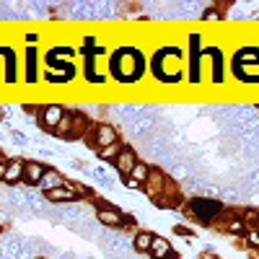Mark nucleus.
<instances>
[{
    "label": "nucleus",
    "instance_id": "f257e3e1",
    "mask_svg": "<svg viewBox=\"0 0 259 259\" xmlns=\"http://www.w3.org/2000/svg\"><path fill=\"white\" fill-rule=\"evenodd\" d=\"M106 70L109 75L122 83V85H133L140 83L145 70H148V57L143 55L140 47L135 45H119L117 50L109 52V60H106Z\"/></svg>",
    "mask_w": 259,
    "mask_h": 259
},
{
    "label": "nucleus",
    "instance_id": "f03ea898",
    "mask_svg": "<svg viewBox=\"0 0 259 259\" xmlns=\"http://www.w3.org/2000/svg\"><path fill=\"white\" fill-rule=\"evenodd\" d=\"M150 65V73L153 78L163 85H174L182 83L184 78V68H187V60H184V50L179 45H161L148 60Z\"/></svg>",
    "mask_w": 259,
    "mask_h": 259
},
{
    "label": "nucleus",
    "instance_id": "7ed1b4c3",
    "mask_svg": "<svg viewBox=\"0 0 259 259\" xmlns=\"http://www.w3.org/2000/svg\"><path fill=\"white\" fill-rule=\"evenodd\" d=\"M187 83L189 85H200L202 80V34L192 31L187 36Z\"/></svg>",
    "mask_w": 259,
    "mask_h": 259
},
{
    "label": "nucleus",
    "instance_id": "20e7f679",
    "mask_svg": "<svg viewBox=\"0 0 259 259\" xmlns=\"http://www.w3.org/2000/svg\"><path fill=\"white\" fill-rule=\"evenodd\" d=\"M85 145L99 150V148H106L112 143H119V127L112 124V122H91L89 133H85Z\"/></svg>",
    "mask_w": 259,
    "mask_h": 259
},
{
    "label": "nucleus",
    "instance_id": "39448f33",
    "mask_svg": "<svg viewBox=\"0 0 259 259\" xmlns=\"http://www.w3.org/2000/svg\"><path fill=\"white\" fill-rule=\"evenodd\" d=\"M205 60H210V83L212 85H223V80H226V62H228L223 47L221 45L205 47L202 50V65H205Z\"/></svg>",
    "mask_w": 259,
    "mask_h": 259
},
{
    "label": "nucleus",
    "instance_id": "423d86ee",
    "mask_svg": "<svg viewBox=\"0 0 259 259\" xmlns=\"http://www.w3.org/2000/svg\"><path fill=\"white\" fill-rule=\"evenodd\" d=\"M65 106L57 104V101H47V104H39V109H36V122H39V130H45V133L55 135V130L60 124V119L65 117Z\"/></svg>",
    "mask_w": 259,
    "mask_h": 259
},
{
    "label": "nucleus",
    "instance_id": "0eeeda50",
    "mask_svg": "<svg viewBox=\"0 0 259 259\" xmlns=\"http://www.w3.org/2000/svg\"><path fill=\"white\" fill-rule=\"evenodd\" d=\"M140 161V156H138V150H135V145H122V150H119V156L114 158V163H112V168L117 171V174L122 177V179H127L130 174H133V168H135V163Z\"/></svg>",
    "mask_w": 259,
    "mask_h": 259
},
{
    "label": "nucleus",
    "instance_id": "6e6552de",
    "mask_svg": "<svg viewBox=\"0 0 259 259\" xmlns=\"http://www.w3.org/2000/svg\"><path fill=\"white\" fill-rule=\"evenodd\" d=\"M0 57L6 60L3 62V78H6L8 85H13L18 80V55H16V50L11 45H3L0 47Z\"/></svg>",
    "mask_w": 259,
    "mask_h": 259
},
{
    "label": "nucleus",
    "instance_id": "1a4fd4ad",
    "mask_svg": "<svg viewBox=\"0 0 259 259\" xmlns=\"http://www.w3.org/2000/svg\"><path fill=\"white\" fill-rule=\"evenodd\" d=\"M24 78L29 85H34L39 80V50L36 47L24 50Z\"/></svg>",
    "mask_w": 259,
    "mask_h": 259
},
{
    "label": "nucleus",
    "instance_id": "9d476101",
    "mask_svg": "<svg viewBox=\"0 0 259 259\" xmlns=\"http://www.w3.org/2000/svg\"><path fill=\"white\" fill-rule=\"evenodd\" d=\"M45 65H47V70H50V73H62V75H70V78H75V73H78L75 62L62 60V57L52 55L50 50H47V55H45Z\"/></svg>",
    "mask_w": 259,
    "mask_h": 259
},
{
    "label": "nucleus",
    "instance_id": "9b49d317",
    "mask_svg": "<svg viewBox=\"0 0 259 259\" xmlns=\"http://www.w3.org/2000/svg\"><path fill=\"white\" fill-rule=\"evenodd\" d=\"M47 168H50L47 163L29 158V161H26V166H24V184H26V187H39L41 177L47 174Z\"/></svg>",
    "mask_w": 259,
    "mask_h": 259
},
{
    "label": "nucleus",
    "instance_id": "f8f14e48",
    "mask_svg": "<svg viewBox=\"0 0 259 259\" xmlns=\"http://www.w3.org/2000/svg\"><path fill=\"white\" fill-rule=\"evenodd\" d=\"M228 65H231V73H233V78L239 80V83H244V85H256V83H259V68L239 65V62H233V60H228Z\"/></svg>",
    "mask_w": 259,
    "mask_h": 259
},
{
    "label": "nucleus",
    "instance_id": "ddd939ff",
    "mask_svg": "<svg viewBox=\"0 0 259 259\" xmlns=\"http://www.w3.org/2000/svg\"><path fill=\"white\" fill-rule=\"evenodd\" d=\"M24 166H26V158H8L6 161V177L3 182L16 187V184H24Z\"/></svg>",
    "mask_w": 259,
    "mask_h": 259
},
{
    "label": "nucleus",
    "instance_id": "4468645a",
    "mask_svg": "<svg viewBox=\"0 0 259 259\" xmlns=\"http://www.w3.org/2000/svg\"><path fill=\"white\" fill-rule=\"evenodd\" d=\"M233 62H239V65H249V68H259V45H244L233 52L231 57Z\"/></svg>",
    "mask_w": 259,
    "mask_h": 259
},
{
    "label": "nucleus",
    "instance_id": "2eb2a0df",
    "mask_svg": "<svg viewBox=\"0 0 259 259\" xmlns=\"http://www.w3.org/2000/svg\"><path fill=\"white\" fill-rule=\"evenodd\" d=\"M153 239H156V233L150 231V228H140V231L133 236V241H130V246L135 249V254H143V256H148L150 246H153Z\"/></svg>",
    "mask_w": 259,
    "mask_h": 259
},
{
    "label": "nucleus",
    "instance_id": "dca6fc26",
    "mask_svg": "<svg viewBox=\"0 0 259 259\" xmlns=\"http://www.w3.org/2000/svg\"><path fill=\"white\" fill-rule=\"evenodd\" d=\"M96 221H99L104 228H117V231H119L122 210H119L117 205H112V207H101V210H96Z\"/></svg>",
    "mask_w": 259,
    "mask_h": 259
},
{
    "label": "nucleus",
    "instance_id": "f3484780",
    "mask_svg": "<svg viewBox=\"0 0 259 259\" xmlns=\"http://www.w3.org/2000/svg\"><path fill=\"white\" fill-rule=\"evenodd\" d=\"M171 254H174V246H171V241L166 239V236H158V233H156L153 246H150L148 256H150V259H168Z\"/></svg>",
    "mask_w": 259,
    "mask_h": 259
},
{
    "label": "nucleus",
    "instance_id": "a211bd4d",
    "mask_svg": "<svg viewBox=\"0 0 259 259\" xmlns=\"http://www.w3.org/2000/svg\"><path fill=\"white\" fill-rule=\"evenodd\" d=\"M73 127H75V109H68V112H65V117L60 119L57 130H55V138L70 140V138H73Z\"/></svg>",
    "mask_w": 259,
    "mask_h": 259
},
{
    "label": "nucleus",
    "instance_id": "6ab92c4d",
    "mask_svg": "<svg viewBox=\"0 0 259 259\" xmlns=\"http://www.w3.org/2000/svg\"><path fill=\"white\" fill-rule=\"evenodd\" d=\"M65 184H68V179H65L57 168H47V174L41 177V182H39V189L50 192V189H57V187H65Z\"/></svg>",
    "mask_w": 259,
    "mask_h": 259
},
{
    "label": "nucleus",
    "instance_id": "aec40b11",
    "mask_svg": "<svg viewBox=\"0 0 259 259\" xmlns=\"http://www.w3.org/2000/svg\"><path fill=\"white\" fill-rule=\"evenodd\" d=\"M45 197L50 200V202H78V194L65 184V187H57V189H50V192H45Z\"/></svg>",
    "mask_w": 259,
    "mask_h": 259
},
{
    "label": "nucleus",
    "instance_id": "412c9836",
    "mask_svg": "<svg viewBox=\"0 0 259 259\" xmlns=\"http://www.w3.org/2000/svg\"><path fill=\"white\" fill-rule=\"evenodd\" d=\"M150 171H153V166H150L148 161H143V158H140V161L135 163V168H133V174H130V179H135L140 187H145V184H148V179H150Z\"/></svg>",
    "mask_w": 259,
    "mask_h": 259
},
{
    "label": "nucleus",
    "instance_id": "4be33fe9",
    "mask_svg": "<svg viewBox=\"0 0 259 259\" xmlns=\"http://www.w3.org/2000/svg\"><path fill=\"white\" fill-rule=\"evenodd\" d=\"M122 140L119 143H112V145H106V148H99L96 150V158H101V161H106V163H114V158L119 156V150H122Z\"/></svg>",
    "mask_w": 259,
    "mask_h": 259
},
{
    "label": "nucleus",
    "instance_id": "5701e85b",
    "mask_svg": "<svg viewBox=\"0 0 259 259\" xmlns=\"http://www.w3.org/2000/svg\"><path fill=\"white\" fill-rule=\"evenodd\" d=\"M119 231H127V233H138L140 228H138V218H135V215H130V212H124L122 210V223H119Z\"/></svg>",
    "mask_w": 259,
    "mask_h": 259
},
{
    "label": "nucleus",
    "instance_id": "b1692460",
    "mask_svg": "<svg viewBox=\"0 0 259 259\" xmlns=\"http://www.w3.org/2000/svg\"><path fill=\"white\" fill-rule=\"evenodd\" d=\"M50 52L57 55V57H62V60H68V57H75V55H78V50H75V47H68V45H55V47H50Z\"/></svg>",
    "mask_w": 259,
    "mask_h": 259
},
{
    "label": "nucleus",
    "instance_id": "393cba45",
    "mask_svg": "<svg viewBox=\"0 0 259 259\" xmlns=\"http://www.w3.org/2000/svg\"><path fill=\"white\" fill-rule=\"evenodd\" d=\"M246 244H249V249H259V226H254V228H249L246 231Z\"/></svg>",
    "mask_w": 259,
    "mask_h": 259
},
{
    "label": "nucleus",
    "instance_id": "a878e982",
    "mask_svg": "<svg viewBox=\"0 0 259 259\" xmlns=\"http://www.w3.org/2000/svg\"><path fill=\"white\" fill-rule=\"evenodd\" d=\"M202 21H205V24H218V21H221V11L218 8H207L205 13H202Z\"/></svg>",
    "mask_w": 259,
    "mask_h": 259
},
{
    "label": "nucleus",
    "instance_id": "bb28decb",
    "mask_svg": "<svg viewBox=\"0 0 259 259\" xmlns=\"http://www.w3.org/2000/svg\"><path fill=\"white\" fill-rule=\"evenodd\" d=\"M171 231H174L177 236H184V239H192V236H194V231H189L184 223H174V228H171Z\"/></svg>",
    "mask_w": 259,
    "mask_h": 259
},
{
    "label": "nucleus",
    "instance_id": "cd10ccee",
    "mask_svg": "<svg viewBox=\"0 0 259 259\" xmlns=\"http://www.w3.org/2000/svg\"><path fill=\"white\" fill-rule=\"evenodd\" d=\"M24 41H26V47H36L39 34H36V31H26V34H24Z\"/></svg>",
    "mask_w": 259,
    "mask_h": 259
},
{
    "label": "nucleus",
    "instance_id": "c85d7f7f",
    "mask_svg": "<svg viewBox=\"0 0 259 259\" xmlns=\"http://www.w3.org/2000/svg\"><path fill=\"white\" fill-rule=\"evenodd\" d=\"M122 182H124V189H130V192H143V187H140L135 179H130V177H127V179H122Z\"/></svg>",
    "mask_w": 259,
    "mask_h": 259
},
{
    "label": "nucleus",
    "instance_id": "c756f323",
    "mask_svg": "<svg viewBox=\"0 0 259 259\" xmlns=\"http://www.w3.org/2000/svg\"><path fill=\"white\" fill-rule=\"evenodd\" d=\"M6 161H8V158L0 156V182H3V177H6Z\"/></svg>",
    "mask_w": 259,
    "mask_h": 259
},
{
    "label": "nucleus",
    "instance_id": "7c9ffc66",
    "mask_svg": "<svg viewBox=\"0 0 259 259\" xmlns=\"http://www.w3.org/2000/svg\"><path fill=\"white\" fill-rule=\"evenodd\" d=\"M256 109H259V104H256Z\"/></svg>",
    "mask_w": 259,
    "mask_h": 259
},
{
    "label": "nucleus",
    "instance_id": "2f4dec72",
    "mask_svg": "<svg viewBox=\"0 0 259 259\" xmlns=\"http://www.w3.org/2000/svg\"><path fill=\"white\" fill-rule=\"evenodd\" d=\"M36 259H41V256H36Z\"/></svg>",
    "mask_w": 259,
    "mask_h": 259
}]
</instances>
